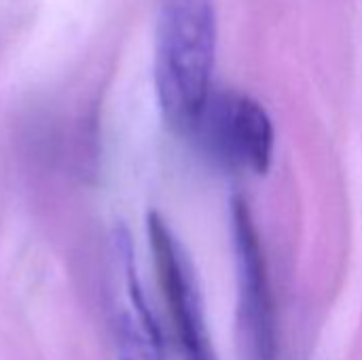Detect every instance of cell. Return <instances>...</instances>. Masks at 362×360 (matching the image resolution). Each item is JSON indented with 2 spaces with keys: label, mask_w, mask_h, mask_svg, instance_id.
<instances>
[{
  "label": "cell",
  "mask_w": 362,
  "mask_h": 360,
  "mask_svg": "<svg viewBox=\"0 0 362 360\" xmlns=\"http://www.w3.org/2000/svg\"><path fill=\"white\" fill-rule=\"evenodd\" d=\"M216 49L212 0H159L155 87L170 125L191 132L210 98Z\"/></svg>",
  "instance_id": "1"
},
{
  "label": "cell",
  "mask_w": 362,
  "mask_h": 360,
  "mask_svg": "<svg viewBox=\"0 0 362 360\" xmlns=\"http://www.w3.org/2000/svg\"><path fill=\"white\" fill-rule=\"evenodd\" d=\"M238 333L244 360H278V318L265 248L244 197L231 199Z\"/></svg>",
  "instance_id": "2"
},
{
  "label": "cell",
  "mask_w": 362,
  "mask_h": 360,
  "mask_svg": "<svg viewBox=\"0 0 362 360\" xmlns=\"http://www.w3.org/2000/svg\"><path fill=\"white\" fill-rule=\"evenodd\" d=\"M191 132L204 153L229 172L265 174L272 166L274 123L267 110L246 93H210Z\"/></svg>",
  "instance_id": "3"
},
{
  "label": "cell",
  "mask_w": 362,
  "mask_h": 360,
  "mask_svg": "<svg viewBox=\"0 0 362 360\" xmlns=\"http://www.w3.org/2000/svg\"><path fill=\"white\" fill-rule=\"evenodd\" d=\"M157 280L178 337L182 360H216L206 320L202 284L191 255L159 212L146 221Z\"/></svg>",
  "instance_id": "4"
},
{
  "label": "cell",
  "mask_w": 362,
  "mask_h": 360,
  "mask_svg": "<svg viewBox=\"0 0 362 360\" xmlns=\"http://www.w3.org/2000/svg\"><path fill=\"white\" fill-rule=\"evenodd\" d=\"M108 312L117 360H163V337L140 284L132 236L115 227L106 265Z\"/></svg>",
  "instance_id": "5"
}]
</instances>
